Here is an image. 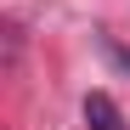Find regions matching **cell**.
Wrapping results in <instances>:
<instances>
[{
  "label": "cell",
  "instance_id": "cell-1",
  "mask_svg": "<svg viewBox=\"0 0 130 130\" xmlns=\"http://www.w3.org/2000/svg\"><path fill=\"white\" fill-rule=\"evenodd\" d=\"M85 124H91V130H124V119H119L113 96H102V91L85 96Z\"/></svg>",
  "mask_w": 130,
  "mask_h": 130
}]
</instances>
